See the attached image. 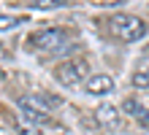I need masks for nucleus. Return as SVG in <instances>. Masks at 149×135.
Masks as SVG:
<instances>
[{
	"instance_id": "obj_9",
	"label": "nucleus",
	"mask_w": 149,
	"mask_h": 135,
	"mask_svg": "<svg viewBox=\"0 0 149 135\" xmlns=\"http://www.w3.org/2000/svg\"><path fill=\"white\" fill-rule=\"evenodd\" d=\"M16 24H19V19H16V16L0 14V33H3V30H11V27H16Z\"/></svg>"
},
{
	"instance_id": "obj_1",
	"label": "nucleus",
	"mask_w": 149,
	"mask_h": 135,
	"mask_svg": "<svg viewBox=\"0 0 149 135\" xmlns=\"http://www.w3.org/2000/svg\"><path fill=\"white\" fill-rule=\"evenodd\" d=\"M109 30H111L114 38L133 43V41H141L146 35V22L136 14H114L109 19Z\"/></svg>"
},
{
	"instance_id": "obj_10",
	"label": "nucleus",
	"mask_w": 149,
	"mask_h": 135,
	"mask_svg": "<svg viewBox=\"0 0 149 135\" xmlns=\"http://www.w3.org/2000/svg\"><path fill=\"white\" fill-rule=\"evenodd\" d=\"M36 8H57V6H65L63 0H38V3H33Z\"/></svg>"
},
{
	"instance_id": "obj_4",
	"label": "nucleus",
	"mask_w": 149,
	"mask_h": 135,
	"mask_svg": "<svg viewBox=\"0 0 149 135\" xmlns=\"http://www.w3.org/2000/svg\"><path fill=\"white\" fill-rule=\"evenodd\" d=\"M54 78L63 87H79L90 78V65L87 60H65L54 68Z\"/></svg>"
},
{
	"instance_id": "obj_7",
	"label": "nucleus",
	"mask_w": 149,
	"mask_h": 135,
	"mask_svg": "<svg viewBox=\"0 0 149 135\" xmlns=\"http://www.w3.org/2000/svg\"><path fill=\"white\" fill-rule=\"evenodd\" d=\"M119 111H125V114H130V116H136V119H141V116H146V114H149V108H144L141 103L136 100V97H125Z\"/></svg>"
},
{
	"instance_id": "obj_6",
	"label": "nucleus",
	"mask_w": 149,
	"mask_h": 135,
	"mask_svg": "<svg viewBox=\"0 0 149 135\" xmlns=\"http://www.w3.org/2000/svg\"><path fill=\"white\" fill-rule=\"evenodd\" d=\"M84 92L92 95V97H103V95L114 92V78L109 73H95L84 81Z\"/></svg>"
},
{
	"instance_id": "obj_2",
	"label": "nucleus",
	"mask_w": 149,
	"mask_h": 135,
	"mask_svg": "<svg viewBox=\"0 0 149 135\" xmlns=\"http://www.w3.org/2000/svg\"><path fill=\"white\" fill-rule=\"evenodd\" d=\"M30 43H33V49H38L43 54H57V51H65L68 46H73V43L68 41V33L60 30V27H46V30L33 33Z\"/></svg>"
},
{
	"instance_id": "obj_5",
	"label": "nucleus",
	"mask_w": 149,
	"mask_h": 135,
	"mask_svg": "<svg viewBox=\"0 0 149 135\" xmlns=\"http://www.w3.org/2000/svg\"><path fill=\"white\" fill-rule=\"evenodd\" d=\"M95 119H98V124L103 130H109V132L122 130V111L117 105H111V103H103L98 111H95Z\"/></svg>"
},
{
	"instance_id": "obj_3",
	"label": "nucleus",
	"mask_w": 149,
	"mask_h": 135,
	"mask_svg": "<svg viewBox=\"0 0 149 135\" xmlns=\"http://www.w3.org/2000/svg\"><path fill=\"white\" fill-rule=\"evenodd\" d=\"M19 111H22V116L27 122H33V124H49L52 122V105H49V100L43 95H27V97H19Z\"/></svg>"
},
{
	"instance_id": "obj_8",
	"label": "nucleus",
	"mask_w": 149,
	"mask_h": 135,
	"mask_svg": "<svg viewBox=\"0 0 149 135\" xmlns=\"http://www.w3.org/2000/svg\"><path fill=\"white\" fill-rule=\"evenodd\" d=\"M133 87L136 89H149V65L146 68H138L133 73Z\"/></svg>"
},
{
	"instance_id": "obj_11",
	"label": "nucleus",
	"mask_w": 149,
	"mask_h": 135,
	"mask_svg": "<svg viewBox=\"0 0 149 135\" xmlns=\"http://www.w3.org/2000/svg\"><path fill=\"white\" fill-rule=\"evenodd\" d=\"M138 122H141V127H144V130H149V114H146V116H141Z\"/></svg>"
}]
</instances>
